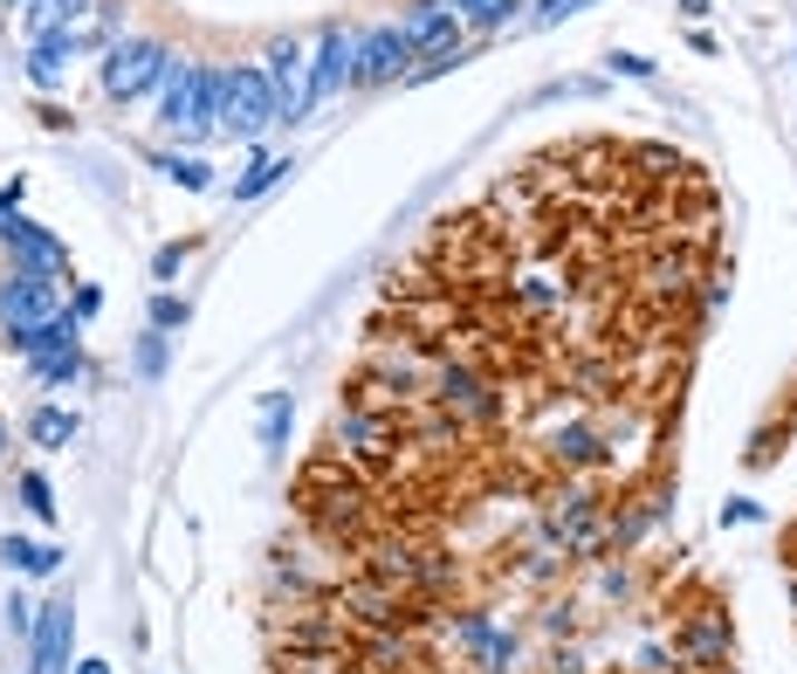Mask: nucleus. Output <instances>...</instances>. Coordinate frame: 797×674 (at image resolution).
I'll use <instances>...</instances> for the list:
<instances>
[{"label":"nucleus","instance_id":"nucleus-14","mask_svg":"<svg viewBox=\"0 0 797 674\" xmlns=\"http://www.w3.org/2000/svg\"><path fill=\"white\" fill-rule=\"evenodd\" d=\"M289 420H296L289 392H268V400H262V455H268V461H283V448H289Z\"/></svg>","mask_w":797,"mask_h":674},{"label":"nucleus","instance_id":"nucleus-18","mask_svg":"<svg viewBox=\"0 0 797 674\" xmlns=\"http://www.w3.org/2000/svg\"><path fill=\"white\" fill-rule=\"evenodd\" d=\"M447 8L461 14V28H509L523 0H447Z\"/></svg>","mask_w":797,"mask_h":674},{"label":"nucleus","instance_id":"nucleus-23","mask_svg":"<svg viewBox=\"0 0 797 674\" xmlns=\"http://www.w3.org/2000/svg\"><path fill=\"white\" fill-rule=\"evenodd\" d=\"M578 8H591V0H543V8L530 14V28H557V21H571Z\"/></svg>","mask_w":797,"mask_h":674},{"label":"nucleus","instance_id":"nucleus-26","mask_svg":"<svg viewBox=\"0 0 797 674\" xmlns=\"http://www.w3.org/2000/svg\"><path fill=\"white\" fill-rule=\"evenodd\" d=\"M97 310H104V290L83 283V290H76V316H97Z\"/></svg>","mask_w":797,"mask_h":674},{"label":"nucleus","instance_id":"nucleus-2","mask_svg":"<svg viewBox=\"0 0 797 674\" xmlns=\"http://www.w3.org/2000/svg\"><path fill=\"white\" fill-rule=\"evenodd\" d=\"M268 125H283L268 76L248 69V62H242V69H220V131H227V138H242V145H255Z\"/></svg>","mask_w":797,"mask_h":674},{"label":"nucleus","instance_id":"nucleus-13","mask_svg":"<svg viewBox=\"0 0 797 674\" xmlns=\"http://www.w3.org/2000/svg\"><path fill=\"white\" fill-rule=\"evenodd\" d=\"M76 49H69V35H49V42H35L28 49V76H35V90H56L62 76H69Z\"/></svg>","mask_w":797,"mask_h":674},{"label":"nucleus","instance_id":"nucleus-17","mask_svg":"<svg viewBox=\"0 0 797 674\" xmlns=\"http://www.w3.org/2000/svg\"><path fill=\"white\" fill-rule=\"evenodd\" d=\"M289 173H296V158H255V166L234 179V201H262V193H268V186H283Z\"/></svg>","mask_w":797,"mask_h":674},{"label":"nucleus","instance_id":"nucleus-9","mask_svg":"<svg viewBox=\"0 0 797 674\" xmlns=\"http://www.w3.org/2000/svg\"><path fill=\"white\" fill-rule=\"evenodd\" d=\"M406 62H413V49H406V28H398V21L357 35V84H398Z\"/></svg>","mask_w":797,"mask_h":674},{"label":"nucleus","instance_id":"nucleus-19","mask_svg":"<svg viewBox=\"0 0 797 674\" xmlns=\"http://www.w3.org/2000/svg\"><path fill=\"white\" fill-rule=\"evenodd\" d=\"M158 173H166L173 186H186V193H207V186H214V166H207V158H158Z\"/></svg>","mask_w":797,"mask_h":674},{"label":"nucleus","instance_id":"nucleus-4","mask_svg":"<svg viewBox=\"0 0 797 674\" xmlns=\"http://www.w3.org/2000/svg\"><path fill=\"white\" fill-rule=\"evenodd\" d=\"M49 316H62L56 275H28V268H14L8 283H0V331H8V344H21L28 331H42Z\"/></svg>","mask_w":797,"mask_h":674},{"label":"nucleus","instance_id":"nucleus-8","mask_svg":"<svg viewBox=\"0 0 797 674\" xmlns=\"http://www.w3.org/2000/svg\"><path fill=\"white\" fill-rule=\"evenodd\" d=\"M344 84H357V35H344L337 21L316 35V56H309V97L331 104Z\"/></svg>","mask_w":797,"mask_h":674},{"label":"nucleus","instance_id":"nucleus-22","mask_svg":"<svg viewBox=\"0 0 797 674\" xmlns=\"http://www.w3.org/2000/svg\"><path fill=\"white\" fill-rule=\"evenodd\" d=\"M179 324H186V303H179L173 290H158V296H151V331H179Z\"/></svg>","mask_w":797,"mask_h":674},{"label":"nucleus","instance_id":"nucleus-6","mask_svg":"<svg viewBox=\"0 0 797 674\" xmlns=\"http://www.w3.org/2000/svg\"><path fill=\"white\" fill-rule=\"evenodd\" d=\"M268 90H275V110H283V125H303V117H309V49L296 42V35H283V42H275L268 49Z\"/></svg>","mask_w":797,"mask_h":674},{"label":"nucleus","instance_id":"nucleus-30","mask_svg":"<svg viewBox=\"0 0 797 674\" xmlns=\"http://www.w3.org/2000/svg\"><path fill=\"white\" fill-rule=\"evenodd\" d=\"M8 8H28V0H8Z\"/></svg>","mask_w":797,"mask_h":674},{"label":"nucleus","instance_id":"nucleus-3","mask_svg":"<svg viewBox=\"0 0 797 674\" xmlns=\"http://www.w3.org/2000/svg\"><path fill=\"white\" fill-rule=\"evenodd\" d=\"M166 69H173V56H166V42H151V35L110 42V49H104V97H110V104H131V97H145L151 84H166Z\"/></svg>","mask_w":797,"mask_h":674},{"label":"nucleus","instance_id":"nucleus-7","mask_svg":"<svg viewBox=\"0 0 797 674\" xmlns=\"http://www.w3.org/2000/svg\"><path fill=\"white\" fill-rule=\"evenodd\" d=\"M0 242H8L14 268H28V275H62V268H69V248L56 242L42 221H28V214H8V221H0Z\"/></svg>","mask_w":797,"mask_h":674},{"label":"nucleus","instance_id":"nucleus-20","mask_svg":"<svg viewBox=\"0 0 797 674\" xmlns=\"http://www.w3.org/2000/svg\"><path fill=\"white\" fill-rule=\"evenodd\" d=\"M21 502H28V517H42V524H56V489H49V475H35V468H21Z\"/></svg>","mask_w":797,"mask_h":674},{"label":"nucleus","instance_id":"nucleus-28","mask_svg":"<svg viewBox=\"0 0 797 674\" xmlns=\"http://www.w3.org/2000/svg\"><path fill=\"white\" fill-rule=\"evenodd\" d=\"M681 14H688V21H701V14H708V0H681Z\"/></svg>","mask_w":797,"mask_h":674},{"label":"nucleus","instance_id":"nucleus-24","mask_svg":"<svg viewBox=\"0 0 797 674\" xmlns=\"http://www.w3.org/2000/svg\"><path fill=\"white\" fill-rule=\"evenodd\" d=\"M193 255V242H173V248H158L151 255V275H158V283H166V275H179V262Z\"/></svg>","mask_w":797,"mask_h":674},{"label":"nucleus","instance_id":"nucleus-1","mask_svg":"<svg viewBox=\"0 0 797 674\" xmlns=\"http://www.w3.org/2000/svg\"><path fill=\"white\" fill-rule=\"evenodd\" d=\"M158 125H166L179 145H199L220 125V76L199 69V62H173L166 69V110H158Z\"/></svg>","mask_w":797,"mask_h":674},{"label":"nucleus","instance_id":"nucleus-27","mask_svg":"<svg viewBox=\"0 0 797 674\" xmlns=\"http://www.w3.org/2000/svg\"><path fill=\"white\" fill-rule=\"evenodd\" d=\"M76 674H110V661H97V654H90V661H76Z\"/></svg>","mask_w":797,"mask_h":674},{"label":"nucleus","instance_id":"nucleus-29","mask_svg":"<svg viewBox=\"0 0 797 674\" xmlns=\"http://www.w3.org/2000/svg\"><path fill=\"white\" fill-rule=\"evenodd\" d=\"M0 455H8V427H0Z\"/></svg>","mask_w":797,"mask_h":674},{"label":"nucleus","instance_id":"nucleus-16","mask_svg":"<svg viewBox=\"0 0 797 674\" xmlns=\"http://www.w3.org/2000/svg\"><path fill=\"white\" fill-rule=\"evenodd\" d=\"M28 441H35V448H69V441H76V413L35 407V413H28Z\"/></svg>","mask_w":797,"mask_h":674},{"label":"nucleus","instance_id":"nucleus-5","mask_svg":"<svg viewBox=\"0 0 797 674\" xmlns=\"http://www.w3.org/2000/svg\"><path fill=\"white\" fill-rule=\"evenodd\" d=\"M398 28H406V49H413V56H426V69L461 62V14L447 8V0H413Z\"/></svg>","mask_w":797,"mask_h":674},{"label":"nucleus","instance_id":"nucleus-25","mask_svg":"<svg viewBox=\"0 0 797 674\" xmlns=\"http://www.w3.org/2000/svg\"><path fill=\"white\" fill-rule=\"evenodd\" d=\"M612 76H640V84H647V76H653V56H632V49H612Z\"/></svg>","mask_w":797,"mask_h":674},{"label":"nucleus","instance_id":"nucleus-11","mask_svg":"<svg viewBox=\"0 0 797 674\" xmlns=\"http://www.w3.org/2000/svg\"><path fill=\"white\" fill-rule=\"evenodd\" d=\"M69 633H76L69 599L35 606V674H62V661H69Z\"/></svg>","mask_w":797,"mask_h":674},{"label":"nucleus","instance_id":"nucleus-10","mask_svg":"<svg viewBox=\"0 0 797 674\" xmlns=\"http://www.w3.org/2000/svg\"><path fill=\"white\" fill-rule=\"evenodd\" d=\"M454 641L474 654V667H482V674H509V667H515V641H509L489 613H461V619H454Z\"/></svg>","mask_w":797,"mask_h":674},{"label":"nucleus","instance_id":"nucleus-21","mask_svg":"<svg viewBox=\"0 0 797 674\" xmlns=\"http://www.w3.org/2000/svg\"><path fill=\"white\" fill-rule=\"evenodd\" d=\"M166 359H173L166 331H145V338H138V379H166Z\"/></svg>","mask_w":797,"mask_h":674},{"label":"nucleus","instance_id":"nucleus-15","mask_svg":"<svg viewBox=\"0 0 797 674\" xmlns=\"http://www.w3.org/2000/svg\"><path fill=\"white\" fill-rule=\"evenodd\" d=\"M83 8H90V0H28V35H35V42H49V35H62Z\"/></svg>","mask_w":797,"mask_h":674},{"label":"nucleus","instance_id":"nucleus-12","mask_svg":"<svg viewBox=\"0 0 797 674\" xmlns=\"http://www.w3.org/2000/svg\"><path fill=\"white\" fill-rule=\"evenodd\" d=\"M0 565L21 572V578H56L62 550L56 544H28V537H0Z\"/></svg>","mask_w":797,"mask_h":674}]
</instances>
